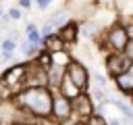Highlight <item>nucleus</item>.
Instances as JSON below:
<instances>
[{"instance_id": "nucleus-1", "label": "nucleus", "mask_w": 133, "mask_h": 125, "mask_svg": "<svg viewBox=\"0 0 133 125\" xmlns=\"http://www.w3.org/2000/svg\"><path fill=\"white\" fill-rule=\"evenodd\" d=\"M10 100L17 106H21L23 110H27L31 117L39 119V121L52 119L54 92L50 88H23V90L15 92L10 96Z\"/></svg>"}, {"instance_id": "nucleus-2", "label": "nucleus", "mask_w": 133, "mask_h": 125, "mask_svg": "<svg viewBox=\"0 0 133 125\" xmlns=\"http://www.w3.org/2000/svg\"><path fill=\"white\" fill-rule=\"evenodd\" d=\"M127 42H129V38H127V31H125V23L114 21V23H110V27L102 33L100 46H102L106 52H123L125 46H127Z\"/></svg>"}, {"instance_id": "nucleus-3", "label": "nucleus", "mask_w": 133, "mask_h": 125, "mask_svg": "<svg viewBox=\"0 0 133 125\" xmlns=\"http://www.w3.org/2000/svg\"><path fill=\"white\" fill-rule=\"evenodd\" d=\"M25 63H27V69H25L23 88H48V67H44L35 58Z\"/></svg>"}, {"instance_id": "nucleus-4", "label": "nucleus", "mask_w": 133, "mask_h": 125, "mask_svg": "<svg viewBox=\"0 0 133 125\" xmlns=\"http://www.w3.org/2000/svg\"><path fill=\"white\" fill-rule=\"evenodd\" d=\"M25 69H27V63H17L12 67H8L2 75H0V83L4 88H8L10 94L23 90V79H25Z\"/></svg>"}, {"instance_id": "nucleus-5", "label": "nucleus", "mask_w": 133, "mask_h": 125, "mask_svg": "<svg viewBox=\"0 0 133 125\" xmlns=\"http://www.w3.org/2000/svg\"><path fill=\"white\" fill-rule=\"evenodd\" d=\"M66 75L71 77V81H73L81 92H89V71H87V67H85L81 60L73 58V60L66 65Z\"/></svg>"}, {"instance_id": "nucleus-6", "label": "nucleus", "mask_w": 133, "mask_h": 125, "mask_svg": "<svg viewBox=\"0 0 133 125\" xmlns=\"http://www.w3.org/2000/svg\"><path fill=\"white\" fill-rule=\"evenodd\" d=\"M73 102V117L79 121H85L87 117H91L96 113V102L91 100L89 92H81L77 98L71 100Z\"/></svg>"}, {"instance_id": "nucleus-7", "label": "nucleus", "mask_w": 133, "mask_h": 125, "mask_svg": "<svg viewBox=\"0 0 133 125\" xmlns=\"http://www.w3.org/2000/svg\"><path fill=\"white\" fill-rule=\"evenodd\" d=\"M131 65H133V60H129L123 52H106V56H104V67H106L110 79L114 75L123 73L125 69H129Z\"/></svg>"}, {"instance_id": "nucleus-8", "label": "nucleus", "mask_w": 133, "mask_h": 125, "mask_svg": "<svg viewBox=\"0 0 133 125\" xmlns=\"http://www.w3.org/2000/svg\"><path fill=\"white\" fill-rule=\"evenodd\" d=\"M71 117H73V102H71L66 96L54 92V100H52V121H54V123H60V121H66V119H71Z\"/></svg>"}, {"instance_id": "nucleus-9", "label": "nucleus", "mask_w": 133, "mask_h": 125, "mask_svg": "<svg viewBox=\"0 0 133 125\" xmlns=\"http://www.w3.org/2000/svg\"><path fill=\"white\" fill-rule=\"evenodd\" d=\"M56 33H58V38H60L66 46H71V44H75V42L79 40V33H81V23H79V21L69 19L62 27H58V29H56Z\"/></svg>"}, {"instance_id": "nucleus-10", "label": "nucleus", "mask_w": 133, "mask_h": 125, "mask_svg": "<svg viewBox=\"0 0 133 125\" xmlns=\"http://www.w3.org/2000/svg\"><path fill=\"white\" fill-rule=\"evenodd\" d=\"M112 83H114V88H116L121 94L133 98V65H131L129 69H125L123 73L114 75V77H112Z\"/></svg>"}, {"instance_id": "nucleus-11", "label": "nucleus", "mask_w": 133, "mask_h": 125, "mask_svg": "<svg viewBox=\"0 0 133 125\" xmlns=\"http://www.w3.org/2000/svg\"><path fill=\"white\" fill-rule=\"evenodd\" d=\"M64 75H66V67H64V65L50 63V67H48V88H50L52 92H56Z\"/></svg>"}, {"instance_id": "nucleus-12", "label": "nucleus", "mask_w": 133, "mask_h": 125, "mask_svg": "<svg viewBox=\"0 0 133 125\" xmlns=\"http://www.w3.org/2000/svg\"><path fill=\"white\" fill-rule=\"evenodd\" d=\"M42 48L46 50V52H50V54H54V52H60V50H66V44L58 38V33L54 31L52 35H48V38H44V42H42Z\"/></svg>"}, {"instance_id": "nucleus-13", "label": "nucleus", "mask_w": 133, "mask_h": 125, "mask_svg": "<svg viewBox=\"0 0 133 125\" xmlns=\"http://www.w3.org/2000/svg\"><path fill=\"white\" fill-rule=\"evenodd\" d=\"M58 94H62V96H66L69 100H73V98H77L79 94H81V90L71 81V77L69 75H64L62 77V81H60V85H58V90H56Z\"/></svg>"}, {"instance_id": "nucleus-14", "label": "nucleus", "mask_w": 133, "mask_h": 125, "mask_svg": "<svg viewBox=\"0 0 133 125\" xmlns=\"http://www.w3.org/2000/svg\"><path fill=\"white\" fill-rule=\"evenodd\" d=\"M25 40H27L29 44H33V46H42L44 38H42L39 27H37L35 23H27V25H25Z\"/></svg>"}, {"instance_id": "nucleus-15", "label": "nucleus", "mask_w": 133, "mask_h": 125, "mask_svg": "<svg viewBox=\"0 0 133 125\" xmlns=\"http://www.w3.org/2000/svg\"><path fill=\"white\" fill-rule=\"evenodd\" d=\"M81 31H83V38H94L100 33V25L94 19H85V21H81Z\"/></svg>"}, {"instance_id": "nucleus-16", "label": "nucleus", "mask_w": 133, "mask_h": 125, "mask_svg": "<svg viewBox=\"0 0 133 125\" xmlns=\"http://www.w3.org/2000/svg\"><path fill=\"white\" fill-rule=\"evenodd\" d=\"M110 102L121 110L123 119H127V121L133 123V106H131V104H127V102H123V100H118V98H110Z\"/></svg>"}, {"instance_id": "nucleus-17", "label": "nucleus", "mask_w": 133, "mask_h": 125, "mask_svg": "<svg viewBox=\"0 0 133 125\" xmlns=\"http://www.w3.org/2000/svg\"><path fill=\"white\" fill-rule=\"evenodd\" d=\"M48 21L58 29V27H62V25L69 21V15H66V10H54V12L48 17Z\"/></svg>"}, {"instance_id": "nucleus-18", "label": "nucleus", "mask_w": 133, "mask_h": 125, "mask_svg": "<svg viewBox=\"0 0 133 125\" xmlns=\"http://www.w3.org/2000/svg\"><path fill=\"white\" fill-rule=\"evenodd\" d=\"M85 125H108V119L102 113H94L91 117L85 119Z\"/></svg>"}, {"instance_id": "nucleus-19", "label": "nucleus", "mask_w": 133, "mask_h": 125, "mask_svg": "<svg viewBox=\"0 0 133 125\" xmlns=\"http://www.w3.org/2000/svg\"><path fill=\"white\" fill-rule=\"evenodd\" d=\"M15 56H17V52H12V50H0V65H10L15 60Z\"/></svg>"}, {"instance_id": "nucleus-20", "label": "nucleus", "mask_w": 133, "mask_h": 125, "mask_svg": "<svg viewBox=\"0 0 133 125\" xmlns=\"http://www.w3.org/2000/svg\"><path fill=\"white\" fill-rule=\"evenodd\" d=\"M6 15L10 17V21H21V19H23V10H21L19 6H8Z\"/></svg>"}, {"instance_id": "nucleus-21", "label": "nucleus", "mask_w": 133, "mask_h": 125, "mask_svg": "<svg viewBox=\"0 0 133 125\" xmlns=\"http://www.w3.org/2000/svg\"><path fill=\"white\" fill-rule=\"evenodd\" d=\"M54 31H56V27H54V25H52L48 19H46V21H44V25L39 27V33H42V38H48V35H52Z\"/></svg>"}, {"instance_id": "nucleus-22", "label": "nucleus", "mask_w": 133, "mask_h": 125, "mask_svg": "<svg viewBox=\"0 0 133 125\" xmlns=\"http://www.w3.org/2000/svg\"><path fill=\"white\" fill-rule=\"evenodd\" d=\"M0 48H2V50H12V52H15V50H17V40H12V38L6 35V38L0 42Z\"/></svg>"}, {"instance_id": "nucleus-23", "label": "nucleus", "mask_w": 133, "mask_h": 125, "mask_svg": "<svg viewBox=\"0 0 133 125\" xmlns=\"http://www.w3.org/2000/svg\"><path fill=\"white\" fill-rule=\"evenodd\" d=\"M94 83H96L98 88H104V90H106V85H108V77H106V75L96 73V75H94Z\"/></svg>"}, {"instance_id": "nucleus-24", "label": "nucleus", "mask_w": 133, "mask_h": 125, "mask_svg": "<svg viewBox=\"0 0 133 125\" xmlns=\"http://www.w3.org/2000/svg\"><path fill=\"white\" fill-rule=\"evenodd\" d=\"M123 54H125V56H127L129 60H133V40H129V42H127V46H125Z\"/></svg>"}, {"instance_id": "nucleus-25", "label": "nucleus", "mask_w": 133, "mask_h": 125, "mask_svg": "<svg viewBox=\"0 0 133 125\" xmlns=\"http://www.w3.org/2000/svg\"><path fill=\"white\" fill-rule=\"evenodd\" d=\"M17 6H19L21 10H29V8L33 6V0H17Z\"/></svg>"}, {"instance_id": "nucleus-26", "label": "nucleus", "mask_w": 133, "mask_h": 125, "mask_svg": "<svg viewBox=\"0 0 133 125\" xmlns=\"http://www.w3.org/2000/svg\"><path fill=\"white\" fill-rule=\"evenodd\" d=\"M50 2H52V0H33V4H35L39 10H46V8L50 6Z\"/></svg>"}, {"instance_id": "nucleus-27", "label": "nucleus", "mask_w": 133, "mask_h": 125, "mask_svg": "<svg viewBox=\"0 0 133 125\" xmlns=\"http://www.w3.org/2000/svg\"><path fill=\"white\" fill-rule=\"evenodd\" d=\"M125 31H127V38L133 40V21H127L125 23Z\"/></svg>"}, {"instance_id": "nucleus-28", "label": "nucleus", "mask_w": 133, "mask_h": 125, "mask_svg": "<svg viewBox=\"0 0 133 125\" xmlns=\"http://www.w3.org/2000/svg\"><path fill=\"white\" fill-rule=\"evenodd\" d=\"M6 98H10V94H6V90H4V85L0 83V104L6 100Z\"/></svg>"}, {"instance_id": "nucleus-29", "label": "nucleus", "mask_w": 133, "mask_h": 125, "mask_svg": "<svg viewBox=\"0 0 133 125\" xmlns=\"http://www.w3.org/2000/svg\"><path fill=\"white\" fill-rule=\"evenodd\" d=\"M77 121H79V119L71 117V119H66V121H60V123H56V125H77Z\"/></svg>"}, {"instance_id": "nucleus-30", "label": "nucleus", "mask_w": 133, "mask_h": 125, "mask_svg": "<svg viewBox=\"0 0 133 125\" xmlns=\"http://www.w3.org/2000/svg\"><path fill=\"white\" fill-rule=\"evenodd\" d=\"M108 125H123L118 119H108Z\"/></svg>"}, {"instance_id": "nucleus-31", "label": "nucleus", "mask_w": 133, "mask_h": 125, "mask_svg": "<svg viewBox=\"0 0 133 125\" xmlns=\"http://www.w3.org/2000/svg\"><path fill=\"white\" fill-rule=\"evenodd\" d=\"M4 12H6V10H4V6H2V2H0V17H2Z\"/></svg>"}, {"instance_id": "nucleus-32", "label": "nucleus", "mask_w": 133, "mask_h": 125, "mask_svg": "<svg viewBox=\"0 0 133 125\" xmlns=\"http://www.w3.org/2000/svg\"><path fill=\"white\" fill-rule=\"evenodd\" d=\"M131 125H133V123H131Z\"/></svg>"}, {"instance_id": "nucleus-33", "label": "nucleus", "mask_w": 133, "mask_h": 125, "mask_svg": "<svg viewBox=\"0 0 133 125\" xmlns=\"http://www.w3.org/2000/svg\"><path fill=\"white\" fill-rule=\"evenodd\" d=\"M0 50H2V48H0Z\"/></svg>"}, {"instance_id": "nucleus-34", "label": "nucleus", "mask_w": 133, "mask_h": 125, "mask_svg": "<svg viewBox=\"0 0 133 125\" xmlns=\"http://www.w3.org/2000/svg\"><path fill=\"white\" fill-rule=\"evenodd\" d=\"M54 125H56V123H54Z\"/></svg>"}]
</instances>
